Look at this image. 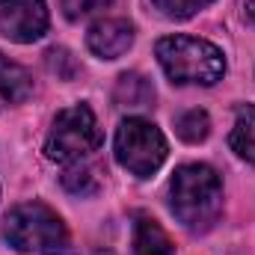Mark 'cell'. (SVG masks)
Here are the masks:
<instances>
[{"mask_svg": "<svg viewBox=\"0 0 255 255\" xmlns=\"http://www.w3.org/2000/svg\"><path fill=\"white\" fill-rule=\"evenodd\" d=\"M169 208L187 232H211L223 214V181L217 169L208 163L178 166L169 181Z\"/></svg>", "mask_w": 255, "mask_h": 255, "instance_id": "cell-1", "label": "cell"}, {"mask_svg": "<svg viewBox=\"0 0 255 255\" xmlns=\"http://www.w3.org/2000/svg\"><path fill=\"white\" fill-rule=\"evenodd\" d=\"M154 54L175 86H214L226 74L223 51L199 36H163L154 45Z\"/></svg>", "mask_w": 255, "mask_h": 255, "instance_id": "cell-2", "label": "cell"}, {"mask_svg": "<svg viewBox=\"0 0 255 255\" xmlns=\"http://www.w3.org/2000/svg\"><path fill=\"white\" fill-rule=\"evenodd\" d=\"M3 238L12 250L30 255H63L68 250V229L45 202H21L3 217Z\"/></svg>", "mask_w": 255, "mask_h": 255, "instance_id": "cell-3", "label": "cell"}, {"mask_svg": "<svg viewBox=\"0 0 255 255\" xmlns=\"http://www.w3.org/2000/svg\"><path fill=\"white\" fill-rule=\"evenodd\" d=\"M104 145V133L89 104H71L57 113L45 139V154L57 163H80Z\"/></svg>", "mask_w": 255, "mask_h": 255, "instance_id": "cell-4", "label": "cell"}, {"mask_svg": "<svg viewBox=\"0 0 255 255\" xmlns=\"http://www.w3.org/2000/svg\"><path fill=\"white\" fill-rule=\"evenodd\" d=\"M113 151H116L119 166L128 169L130 175L151 178L163 166V160L169 154V145H166L163 130L154 125V122H148L142 116H130L116 130Z\"/></svg>", "mask_w": 255, "mask_h": 255, "instance_id": "cell-5", "label": "cell"}, {"mask_svg": "<svg viewBox=\"0 0 255 255\" xmlns=\"http://www.w3.org/2000/svg\"><path fill=\"white\" fill-rule=\"evenodd\" d=\"M45 0H0V36L18 45H33L48 33Z\"/></svg>", "mask_w": 255, "mask_h": 255, "instance_id": "cell-6", "label": "cell"}, {"mask_svg": "<svg viewBox=\"0 0 255 255\" xmlns=\"http://www.w3.org/2000/svg\"><path fill=\"white\" fill-rule=\"evenodd\" d=\"M133 24L128 18H101L86 33V48L98 60H119L133 45Z\"/></svg>", "mask_w": 255, "mask_h": 255, "instance_id": "cell-7", "label": "cell"}, {"mask_svg": "<svg viewBox=\"0 0 255 255\" xmlns=\"http://www.w3.org/2000/svg\"><path fill=\"white\" fill-rule=\"evenodd\" d=\"M33 95V77L24 65L0 54V110L18 107Z\"/></svg>", "mask_w": 255, "mask_h": 255, "instance_id": "cell-8", "label": "cell"}, {"mask_svg": "<svg viewBox=\"0 0 255 255\" xmlns=\"http://www.w3.org/2000/svg\"><path fill=\"white\" fill-rule=\"evenodd\" d=\"M175 247L157 220L136 211L133 214V255H172Z\"/></svg>", "mask_w": 255, "mask_h": 255, "instance_id": "cell-9", "label": "cell"}, {"mask_svg": "<svg viewBox=\"0 0 255 255\" xmlns=\"http://www.w3.org/2000/svg\"><path fill=\"white\" fill-rule=\"evenodd\" d=\"M113 101L119 107L128 110H145L154 104V86L148 77H142L139 71H125L119 74L116 80V89H113Z\"/></svg>", "mask_w": 255, "mask_h": 255, "instance_id": "cell-10", "label": "cell"}, {"mask_svg": "<svg viewBox=\"0 0 255 255\" xmlns=\"http://www.w3.org/2000/svg\"><path fill=\"white\" fill-rule=\"evenodd\" d=\"M229 145L241 160L255 163V104L235 107V125L229 133Z\"/></svg>", "mask_w": 255, "mask_h": 255, "instance_id": "cell-11", "label": "cell"}, {"mask_svg": "<svg viewBox=\"0 0 255 255\" xmlns=\"http://www.w3.org/2000/svg\"><path fill=\"white\" fill-rule=\"evenodd\" d=\"M175 130H178V136L184 139V142H202L208 133H211V119H208V113L205 110H199V107H193L187 113H181L178 119H175Z\"/></svg>", "mask_w": 255, "mask_h": 255, "instance_id": "cell-12", "label": "cell"}, {"mask_svg": "<svg viewBox=\"0 0 255 255\" xmlns=\"http://www.w3.org/2000/svg\"><path fill=\"white\" fill-rule=\"evenodd\" d=\"M211 3L214 0H151V6L169 21H187L196 12H202L205 6H211Z\"/></svg>", "mask_w": 255, "mask_h": 255, "instance_id": "cell-13", "label": "cell"}, {"mask_svg": "<svg viewBox=\"0 0 255 255\" xmlns=\"http://www.w3.org/2000/svg\"><path fill=\"white\" fill-rule=\"evenodd\" d=\"M63 187L74 196H89V193L98 190V178L92 175V169H86L80 163H71L63 172Z\"/></svg>", "mask_w": 255, "mask_h": 255, "instance_id": "cell-14", "label": "cell"}, {"mask_svg": "<svg viewBox=\"0 0 255 255\" xmlns=\"http://www.w3.org/2000/svg\"><path fill=\"white\" fill-rule=\"evenodd\" d=\"M45 63H48V68H51L57 77H63V80H71V77L77 74V60H74L65 48H51V51L45 54Z\"/></svg>", "mask_w": 255, "mask_h": 255, "instance_id": "cell-15", "label": "cell"}, {"mask_svg": "<svg viewBox=\"0 0 255 255\" xmlns=\"http://www.w3.org/2000/svg\"><path fill=\"white\" fill-rule=\"evenodd\" d=\"M63 3V12L68 21H80L86 15H95L101 9H107L113 0H60Z\"/></svg>", "mask_w": 255, "mask_h": 255, "instance_id": "cell-16", "label": "cell"}, {"mask_svg": "<svg viewBox=\"0 0 255 255\" xmlns=\"http://www.w3.org/2000/svg\"><path fill=\"white\" fill-rule=\"evenodd\" d=\"M247 15L253 18V24H255V0H247Z\"/></svg>", "mask_w": 255, "mask_h": 255, "instance_id": "cell-17", "label": "cell"}]
</instances>
